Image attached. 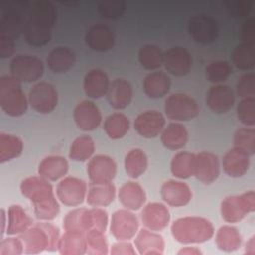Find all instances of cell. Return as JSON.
<instances>
[{
  "label": "cell",
  "mask_w": 255,
  "mask_h": 255,
  "mask_svg": "<svg viewBox=\"0 0 255 255\" xmlns=\"http://www.w3.org/2000/svg\"><path fill=\"white\" fill-rule=\"evenodd\" d=\"M23 35L25 41L33 47H42L48 44L52 38L51 29L37 25L29 21L25 20L23 26Z\"/></svg>",
  "instance_id": "f35d334b"
},
{
  "label": "cell",
  "mask_w": 255,
  "mask_h": 255,
  "mask_svg": "<svg viewBox=\"0 0 255 255\" xmlns=\"http://www.w3.org/2000/svg\"><path fill=\"white\" fill-rule=\"evenodd\" d=\"M245 252L249 255L255 254V236H252L245 245Z\"/></svg>",
  "instance_id": "91938a15"
},
{
  "label": "cell",
  "mask_w": 255,
  "mask_h": 255,
  "mask_svg": "<svg viewBox=\"0 0 255 255\" xmlns=\"http://www.w3.org/2000/svg\"><path fill=\"white\" fill-rule=\"evenodd\" d=\"M253 3L247 1H227L225 2V7L228 13L233 17H244L247 16L251 9Z\"/></svg>",
  "instance_id": "f5cc1de1"
},
{
  "label": "cell",
  "mask_w": 255,
  "mask_h": 255,
  "mask_svg": "<svg viewBox=\"0 0 255 255\" xmlns=\"http://www.w3.org/2000/svg\"><path fill=\"white\" fill-rule=\"evenodd\" d=\"M165 118L155 110L140 113L134 120L133 127L136 132L145 138L156 137L164 128Z\"/></svg>",
  "instance_id": "9a60e30c"
},
{
  "label": "cell",
  "mask_w": 255,
  "mask_h": 255,
  "mask_svg": "<svg viewBox=\"0 0 255 255\" xmlns=\"http://www.w3.org/2000/svg\"><path fill=\"white\" fill-rule=\"evenodd\" d=\"M28 102L34 111L40 114H49L57 107V90L50 83L39 82L30 89Z\"/></svg>",
  "instance_id": "9c48e42d"
},
{
  "label": "cell",
  "mask_w": 255,
  "mask_h": 255,
  "mask_svg": "<svg viewBox=\"0 0 255 255\" xmlns=\"http://www.w3.org/2000/svg\"><path fill=\"white\" fill-rule=\"evenodd\" d=\"M129 129V121L122 113H113L104 122V130L112 139L124 137Z\"/></svg>",
  "instance_id": "60d3db41"
},
{
  "label": "cell",
  "mask_w": 255,
  "mask_h": 255,
  "mask_svg": "<svg viewBox=\"0 0 255 255\" xmlns=\"http://www.w3.org/2000/svg\"><path fill=\"white\" fill-rule=\"evenodd\" d=\"M83 87L89 98L99 99L107 94L110 87V80L103 70L92 69L85 75Z\"/></svg>",
  "instance_id": "4316f807"
},
{
  "label": "cell",
  "mask_w": 255,
  "mask_h": 255,
  "mask_svg": "<svg viewBox=\"0 0 255 255\" xmlns=\"http://www.w3.org/2000/svg\"><path fill=\"white\" fill-rule=\"evenodd\" d=\"M69 169L67 159L61 155H49L42 159L38 166V173L48 181H57L63 178Z\"/></svg>",
  "instance_id": "83f0119b"
},
{
  "label": "cell",
  "mask_w": 255,
  "mask_h": 255,
  "mask_svg": "<svg viewBox=\"0 0 255 255\" xmlns=\"http://www.w3.org/2000/svg\"><path fill=\"white\" fill-rule=\"evenodd\" d=\"M95 151V142L89 135H81L70 145L69 157L74 161H85L91 158Z\"/></svg>",
  "instance_id": "7bdbcfd3"
},
{
  "label": "cell",
  "mask_w": 255,
  "mask_h": 255,
  "mask_svg": "<svg viewBox=\"0 0 255 255\" xmlns=\"http://www.w3.org/2000/svg\"><path fill=\"white\" fill-rule=\"evenodd\" d=\"M8 224L6 232L8 235H19L30 228L33 224L32 218L19 204H12L8 209Z\"/></svg>",
  "instance_id": "d6a6232c"
},
{
  "label": "cell",
  "mask_w": 255,
  "mask_h": 255,
  "mask_svg": "<svg viewBox=\"0 0 255 255\" xmlns=\"http://www.w3.org/2000/svg\"><path fill=\"white\" fill-rule=\"evenodd\" d=\"M164 113L170 120L185 122L192 120L198 115L199 107L191 96L184 93H174L166 98Z\"/></svg>",
  "instance_id": "52a82bcc"
},
{
  "label": "cell",
  "mask_w": 255,
  "mask_h": 255,
  "mask_svg": "<svg viewBox=\"0 0 255 255\" xmlns=\"http://www.w3.org/2000/svg\"><path fill=\"white\" fill-rule=\"evenodd\" d=\"M112 255H136L137 251L128 241H119L112 245L110 252Z\"/></svg>",
  "instance_id": "9f6ffc18"
},
{
  "label": "cell",
  "mask_w": 255,
  "mask_h": 255,
  "mask_svg": "<svg viewBox=\"0 0 255 255\" xmlns=\"http://www.w3.org/2000/svg\"><path fill=\"white\" fill-rule=\"evenodd\" d=\"M28 8V2L5 3L2 16L0 17V37L15 40L23 32L25 18L23 12Z\"/></svg>",
  "instance_id": "8992f818"
},
{
  "label": "cell",
  "mask_w": 255,
  "mask_h": 255,
  "mask_svg": "<svg viewBox=\"0 0 255 255\" xmlns=\"http://www.w3.org/2000/svg\"><path fill=\"white\" fill-rule=\"evenodd\" d=\"M138 219L131 210L119 209L112 215L110 230L118 241H128L138 231Z\"/></svg>",
  "instance_id": "30bf717a"
},
{
  "label": "cell",
  "mask_w": 255,
  "mask_h": 255,
  "mask_svg": "<svg viewBox=\"0 0 255 255\" xmlns=\"http://www.w3.org/2000/svg\"><path fill=\"white\" fill-rule=\"evenodd\" d=\"M27 19L34 24L52 30L57 20V10L50 1H35L30 5Z\"/></svg>",
  "instance_id": "484cf974"
},
{
  "label": "cell",
  "mask_w": 255,
  "mask_h": 255,
  "mask_svg": "<svg viewBox=\"0 0 255 255\" xmlns=\"http://www.w3.org/2000/svg\"><path fill=\"white\" fill-rule=\"evenodd\" d=\"M161 198L165 203L173 207H181L188 204L192 197L190 187L179 180L165 181L160 188Z\"/></svg>",
  "instance_id": "d6986e66"
},
{
  "label": "cell",
  "mask_w": 255,
  "mask_h": 255,
  "mask_svg": "<svg viewBox=\"0 0 255 255\" xmlns=\"http://www.w3.org/2000/svg\"><path fill=\"white\" fill-rule=\"evenodd\" d=\"M178 255H200L202 252L200 251L199 248L194 247V246H185L182 247L178 252Z\"/></svg>",
  "instance_id": "680465c9"
},
{
  "label": "cell",
  "mask_w": 255,
  "mask_h": 255,
  "mask_svg": "<svg viewBox=\"0 0 255 255\" xmlns=\"http://www.w3.org/2000/svg\"><path fill=\"white\" fill-rule=\"evenodd\" d=\"M91 225L92 228L99 229L103 232L106 231L108 226V213L101 207H93L90 209Z\"/></svg>",
  "instance_id": "db71d44e"
},
{
  "label": "cell",
  "mask_w": 255,
  "mask_h": 255,
  "mask_svg": "<svg viewBox=\"0 0 255 255\" xmlns=\"http://www.w3.org/2000/svg\"><path fill=\"white\" fill-rule=\"evenodd\" d=\"M85 41L92 50L106 52L114 47L115 35L110 27L104 24H95L87 30Z\"/></svg>",
  "instance_id": "44dd1931"
},
{
  "label": "cell",
  "mask_w": 255,
  "mask_h": 255,
  "mask_svg": "<svg viewBox=\"0 0 255 255\" xmlns=\"http://www.w3.org/2000/svg\"><path fill=\"white\" fill-rule=\"evenodd\" d=\"M147 168V156L141 148L130 149L125 157V169L131 178H138Z\"/></svg>",
  "instance_id": "ab89813d"
},
{
  "label": "cell",
  "mask_w": 255,
  "mask_h": 255,
  "mask_svg": "<svg viewBox=\"0 0 255 255\" xmlns=\"http://www.w3.org/2000/svg\"><path fill=\"white\" fill-rule=\"evenodd\" d=\"M188 32L197 43L209 44L214 42L218 36V25L211 16L198 14L189 19Z\"/></svg>",
  "instance_id": "7c38bea8"
},
{
  "label": "cell",
  "mask_w": 255,
  "mask_h": 255,
  "mask_svg": "<svg viewBox=\"0 0 255 255\" xmlns=\"http://www.w3.org/2000/svg\"><path fill=\"white\" fill-rule=\"evenodd\" d=\"M215 243L218 249L224 252H233L241 246L242 237L236 227L224 225L217 230Z\"/></svg>",
  "instance_id": "8d00e7d4"
},
{
  "label": "cell",
  "mask_w": 255,
  "mask_h": 255,
  "mask_svg": "<svg viewBox=\"0 0 255 255\" xmlns=\"http://www.w3.org/2000/svg\"><path fill=\"white\" fill-rule=\"evenodd\" d=\"M241 39L243 43L255 44V19L247 18L241 26Z\"/></svg>",
  "instance_id": "11a10c76"
},
{
  "label": "cell",
  "mask_w": 255,
  "mask_h": 255,
  "mask_svg": "<svg viewBox=\"0 0 255 255\" xmlns=\"http://www.w3.org/2000/svg\"><path fill=\"white\" fill-rule=\"evenodd\" d=\"M220 165L217 155L209 151H202L195 155L194 176L203 184L213 183L219 176Z\"/></svg>",
  "instance_id": "e0dca14e"
},
{
  "label": "cell",
  "mask_w": 255,
  "mask_h": 255,
  "mask_svg": "<svg viewBox=\"0 0 255 255\" xmlns=\"http://www.w3.org/2000/svg\"><path fill=\"white\" fill-rule=\"evenodd\" d=\"M107 100L110 106L116 110L127 108L132 99V87L130 83L123 78H117L110 83L107 92Z\"/></svg>",
  "instance_id": "603a6c76"
},
{
  "label": "cell",
  "mask_w": 255,
  "mask_h": 255,
  "mask_svg": "<svg viewBox=\"0 0 255 255\" xmlns=\"http://www.w3.org/2000/svg\"><path fill=\"white\" fill-rule=\"evenodd\" d=\"M22 194L31 200L36 217L43 221L53 220L60 212L51 183L39 176H29L20 184Z\"/></svg>",
  "instance_id": "6da1fadb"
},
{
  "label": "cell",
  "mask_w": 255,
  "mask_h": 255,
  "mask_svg": "<svg viewBox=\"0 0 255 255\" xmlns=\"http://www.w3.org/2000/svg\"><path fill=\"white\" fill-rule=\"evenodd\" d=\"M49 69L57 74L68 72L76 62V55L68 47L59 46L54 48L46 59Z\"/></svg>",
  "instance_id": "f1b7e54d"
},
{
  "label": "cell",
  "mask_w": 255,
  "mask_h": 255,
  "mask_svg": "<svg viewBox=\"0 0 255 255\" xmlns=\"http://www.w3.org/2000/svg\"><path fill=\"white\" fill-rule=\"evenodd\" d=\"M160 140L164 147L177 150L185 146L188 140V132L183 125L176 122L170 123L162 129Z\"/></svg>",
  "instance_id": "f546056e"
},
{
  "label": "cell",
  "mask_w": 255,
  "mask_h": 255,
  "mask_svg": "<svg viewBox=\"0 0 255 255\" xmlns=\"http://www.w3.org/2000/svg\"><path fill=\"white\" fill-rule=\"evenodd\" d=\"M254 210L255 193L253 190L246 191L240 195L227 196L220 205L221 216L228 223L239 222Z\"/></svg>",
  "instance_id": "5b68a950"
},
{
  "label": "cell",
  "mask_w": 255,
  "mask_h": 255,
  "mask_svg": "<svg viewBox=\"0 0 255 255\" xmlns=\"http://www.w3.org/2000/svg\"><path fill=\"white\" fill-rule=\"evenodd\" d=\"M232 71L229 62L225 60L212 61L205 67V77L213 84H220L232 74Z\"/></svg>",
  "instance_id": "bcb514c9"
},
{
  "label": "cell",
  "mask_w": 255,
  "mask_h": 255,
  "mask_svg": "<svg viewBox=\"0 0 255 255\" xmlns=\"http://www.w3.org/2000/svg\"><path fill=\"white\" fill-rule=\"evenodd\" d=\"M24 245V253L39 254L43 251L53 252L58 249L59 228L48 221L38 222L18 235Z\"/></svg>",
  "instance_id": "7a4b0ae2"
},
{
  "label": "cell",
  "mask_w": 255,
  "mask_h": 255,
  "mask_svg": "<svg viewBox=\"0 0 255 255\" xmlns=\"http://www.w3.org/2000/svg\"><path fill=\"white\" fill-rule=\"evenodd\" d=\"M119 200L121 204L128 210L134 211L141 208L146 200L145 191L142 186L134 181L124 183L119 190Z\"/></svg>",
  "instance_id": "d4e9b609"
},
{
  "label": "cell",
  "mask_w": 255,
  "mask_h": 255,
  "mask_svg": "<svg viewBox=\"0 0 255 255\" xmlns=\"http://www.w3.org/2000/svg\"><path fill=\"white\" fill-rule=\"evenodd\" d=\"M235 103L233 90L223 84H214L206 94V104L209 109L216 114L227 113Z\"/></svg>",
  "instance_id": "ac0fdd59"
},
{
  "label": "cell",
  "mask_w": 255,
  "mask_h": 255,
  "mask_svg": "<svg viewBox=\"0 0 255 255\" xmlns=\"http://www.w3.org/2000/svg\"><path fill=\"white\" fill-rule=\"evenodd\" d=\"M58 199L67 206H78L87 196V184L83 179L75 176L64 177L57 185Z\"/></svg>",
  "instance_id": "8fae6325"
},
{
  "label": "cell",
  "mask_w": 255,
  "mask_h": 255,
  "mask_svg": "<svg viewBox=\"0 0 255 255\" xmlns=\"http://www.w3.org/2000/svg\"><path fill=\"white\" fill-rule=\"evenodd\" d=\"M15 51V42L7 37H0V58L6 59L11 57Z\"/></svg>",
  "instance_id": "6f0895ef"
},
{
  "label": "cell",
  "mask_w": 255,
  "mask_h": 255,
  "mask_svg": "<svg viewBox=\"0 0 255 255\" xmlns=\"http://www.w3.org/2000/svg\"><path fill=\"white\" fill-rule=\"evenodd\" d=\"M10 72L21 83H32L39 80L44 74L43 61L33 55L20 54L10 62Z\"/></svg>",
  "instance_id": "ba28073f"
},
{
  "label": "cell",
  "mask_w": 255,
  "mask_h": 255,
  "mask_svg": "<svg viewBox=\"0 0 255 255\" xmlns=\"http://www.w3.org/2000/svg\"><path fill=\"white\" fill-rule=\"evenodd\" d=\"M116 196V187L111 183L92 184L88 190L86 199L92 207H105L110 205Z\"/></svg>",
  "instance_id": "836d02e7"
},
{
  "label": "cell",
  "mask_w": 255,
  "mask_h": 255,
  "mask_svg": "<svg viewBox=\"0 0 255 255\" xmlns=\"http://www.w3.org/2000/svg\"><path fill=\"white\" fill-rule=\"evenodd\" d=\"M249 154L244 150L234 146L223 155L222 166L224 172L230 177L243 176L250 165Z\"/></svg>",
  "instance_id": "7402d4cb"
},
{
  "label": "cell",
  "mask_w": 255,
  "mask_h": 255,
  "mask_svg": "<svg viewBox=\"0 0 255 255\" xmlns=\"http://www.w3.org/2000/svg\"><path fill=\"white\" fill-rule=\"evenodd\" d=\"M24 253V245L20 237L9 236L0 242V255H21Z\"/></svg>",
  "instance_id": "816d5d0a"
},
{
  "label": "cell",
  "mask_w": 255,
  "mask_h": 255,
  "mask_svg": "<svg viewBox=\"0 0 255 255\" xmlns=\"http://www.w3.org/2000/svg\"><path fill=\"white\" fill-rule=\"evenodd\" d=\"M5 210L1 209V235H3V233L5 232Z\"/></svg>",
  "instance_id": "94428289"
},
{
  "label": "cell",
  "mask_w": 255,
  "mask_h": 255,
  "mask_svg": "<svg viewBox=\"0 0 255 255\" xmlns=\"http://www.w3.org/2000/svg\"><path fill=\"white\" fill-rule=\"evenodd\" d=\"M134 245L141 255H162L165 247L163 237L147 228L137 231Z\"/></svg>",
  "instance_id": "cb8c5ba5"
},
{
  "label": "cell",
  "mask_w": 255,
  "mask_h": 255,
  "mask_svg": "<svg viewBox=\"0 0 255 255\" xmlns=\"http://www.w3.org/2000/svg\"><path fill=\"white\" fill-rule=\"evenodd\" d=\"M142 224L149 230L160 231L164 229L170 220V213L167 207L159 202L146 204L140 213Z\"/></svg>",
  "instance_id": "ffe728a7"
},
{
  "label": "cell",
  "mask_w": 255,
  "mask_h": 255,
  "mask_svg": "<svg viewBox=\"0 0 255 255\" xmlns=\"http://www.w3.org/2000/svg\"><path fill=\"white\" fill-rule=\"evenodd\" d=\"M26 97L21 82L12 75H3L0 78V107L10 117H20L28 109Z\"/></svg>",
  "instance_id": "277c9868"
},
{
  "label": "cell",
  "mask_w": 255,
  "mask_h": 255,
  "mask_svg": "<svg viewBox=\"0 0 255 255\" xmlns=\"http://www.w3.org/2000/svg\"><path fill=\"white\" fill-rule=\"evenodd\" d=\"M57 250L62 255H83L87 253L85 233L65 231L60 236Z\"/></svg>",
  "instance_id": "1f68e13d"
},
{
  "label": "cell",
  "mask_w": 255,
  "mask_h": 255,
  "mask_svg": "<svg viewBox=\"0 0 255 255\" xmlns=\"http://www.w3.org/2000/svg\"><path fill=\"white\" fill-rule=\"evenodd\" d=\"M85 237L88 254L106 255L110 252L105 232L96 228H91L85 233Z\"/></svg>",
  "instance_id": "f6af8a7d"
},
{
  "label": "cell",
  "mask_w": 255,
  "mask_h": 255,
  "mask_svg": "<svg viewBox=\"0 0 255 255\" xmlns=\"http://www.w3.org/2000/svg\"><path fill=\"white\" fill-rule=\"evenodd\" d=\"M195 155L188 151H180L174 154L170 162L171 173L180 179H186L192 176L194 174Z\"/></svg>",
  "instance_id": "d590c367"
},
{
  "label": "cell",
  "mask_w": 255,
  "mask_h": 255,
  "mask_svg": "<svg viewBox=\"0 0 255 255\" xmlns=\"http://www.w3.org/2000/svg\"><path fill=\"white\" fill-rule=\"evenodd\" d=\"M236 93L243 98L255 96V75L252 72L243 74L236 83Z\"/></svg>",
  "instance_id": "f907efd6"
},
{
  "label": "cell",
  "mask_w": 255,
  "mask_h": 255,
  "mask_svg": "<svg viewBox=\"0 0 255 255\" xmlns=\"http://www.w3.org/2000/svg\"><path fill=\"white\" fill-rule=\"evenodd\" d=\"M171 86L170 78L164 72H151L143 80V91L151 99L164 97Z\"/></svg>",
  "instance_id": "4dcf8cb0"
},
{
  "label": "cell",
  "mask_w": 255,
  "mask_h": 255,
  "mask_svg": "<svg viewBox=\"0 0 255 255\" xmlns=\"http://www.w3.org/2000/svg\"><path fill=\"white\" fill-rule=\"evenodd\" d=\"M23 141L16 135L9 133H0V162L4 163L6 161L12 160L23 151Z\"/></svg>",
  "instance_id": "b9f144b4"
},
{
  "label": "cell",
  "mask_w": 255,
  "mask_h": 255,
  "mask_svg": "<svg viewBox=\"0 0 255 255\" xmlns=\"http://www.w3.org/2000/svg\"><path fill=\"white\" fill-rule=\"evenodd\" d=\"M73 117L77 127L84 131L96 129L102 122L101 111L94 102L89 100H84L75 107Z\"/></svg>",
  "instance_id": "2e32d148"
},
{
  "label": "cell",
  "mask_w": 255,
  "mask_h": 255,
  "mask_svg": "<svg viewBox=\"0 0 255 255\" xmlns=\"http://www.w3.org/2000/svg\"><path fill=\"white\" fill-rule=\"evenodd\" d=\"M138 61L144 69L156 70L163 64V52L156 45H143L138 51Z\"/></svg>",
  "instance_id": "ee69618b"
},
{
  "label": "cell",
  "mask_w": 255,
  "mask_h": 255,
  "mask_svg": "<svg viewBox=\"0 0 255 255\" xmlns=\"http://www.w3.org/2000/svg\"><path fill=\"white\" fill-rule=\"evenodd\" d=\"M63 228L65 231L86 233L92 228L90 209L75 208L69 211L63 219Z\"/></svg>",
  "instance_id": "e575fe53"
},
{
  "label": "cell",
  "mask_w": 255,
  "mask_h": 255,
  "mask_svg": "<svg viewBox=\"0 0 255 255\" xmlns=\"http://www.w3.org/2000/svg\"><path fill=\"white\" fill-rule=\"evenodd\" d=\"M238 120L246 127L255 125V98H243L237 105L236 109Z\"/></svg>",
  "instance_id": "c3c4849f"
},
{
  "label": "cell",
  "mask_w": 255,
  "mask_h": 255,
  "mask_svg": "<svg viewBox=\"0 0 255 255\" xmlns=\"http://www.w3.org/2000/svg\"><path fill=\"white\" fill-rule=\"evenodd\" d=\"M231 60L239 70H252L255 66V44L243 42L238 44L232 51Z\"/></svg>",
  "instance_id": "74e56055"
},
{
  "label": "cell",
  "mask_w": 255,
  "mask_h": 255,
  "mask_svg": "<svg viewBox=\"0 0 255 255\" xmlns=\"http://www.w3.org/2000/svg\"><path fill=\"white\" fill-rule=\"evenodd\" d=\"M173 238L183 244H197L208 241L214 235V227L210 220L200 216H185L171 224Z\"/></svg>",
  "instance_id": "3957f363"
},
{
  "label": "cell",
  "mask_w": 255,
  "mask_h": 255,
  "mask_svg": "<svg viewBox=\"0 0 255 255\" xmlns=\"http://www.w3.org/2000/svg\"><path fill=\"white\" fill-rule=\"evenodd\" d=\"M163 65L169 74L182 77L187 75L191 69L192 56L184 47H171L163 53Z\"/></svg>",
  "instance_id": "5bb4252c"
},
{
  "label": "cell",
  "mask_w": 255,
  "mask_h": 255,
  "mask_svg": "<svg viewBox=\"0 0 255 255\" xmlns=\"http://www.w3.org/2000/svg\"><path fill=\"white\" fill-rule=\"evenodd\" d=\"M233 143L234 146L253 155L255 153V129L252 127L238 128L234 133Z\"/></svg>",
  "instance_id": "7dc6e473"
},
{
  "label": "cell",
  "mask_w": 255,
  "mask_h": 255,
  "mask_svg": "<svg viewBox=\"0 0 255 255\" xmlns=\"http://www.w3.org/2000/svg\"><path fill=\"white\" fill-rule=\"evenodd\" d=\"M87 172L92 184L111 183L117 173V164L112 157L98 154L89 160Z\"/></svg>",
  "instance_id": "4fadbf2b"
},
{
  "label": "cell",
  "mask_w": 255,
  "mask_h": 255,
  "mask_svg": "<svg viewBox=\"0 0 255 255\" xmlns=\"http://www.w3.org/2000/svg\"><path fill=\"white\" fill-rule=\"evenodd\" d=\"M127 8V4L122 0L101 1L98 4L99 13L107 19H117L121 17Z\"/></svg>",
  "instance_id": "681fc988"
}]
</instances>
